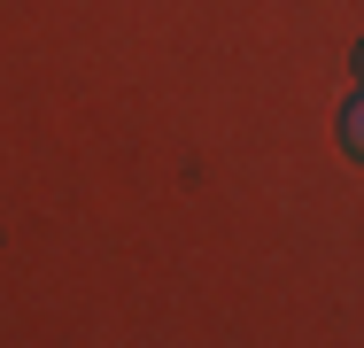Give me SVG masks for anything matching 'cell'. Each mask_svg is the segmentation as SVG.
Here are the masks:
<instances>
[{"instance_id": "cell-2", "label": "cell", "mask_w": 364, "mask_h": 348, "mask_svg": "<svg viewBox=\"0 0 364 348\" xmlns=\"http://www.w3.org/2000/svg\"><path fill=\"white\" fill-rule=\"evenodd\" d=\"M357 85H364V47H357Z\"/></svg>"}, {"instance_id": "cell-1", "label": "cell", "mask_w": 364, "mask_h": 348, "mask_svg": "<svg viewBox=\"0 0 364 348\" xmlns=\"http://www.w3.org/2000/svg\"><path fill=\"white\" fill-rule=\"evenodd\" d=\"M341 139H349V155H364V85L349 93V109H341Z\"/></svg>"}]
</instances>
